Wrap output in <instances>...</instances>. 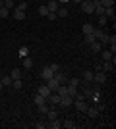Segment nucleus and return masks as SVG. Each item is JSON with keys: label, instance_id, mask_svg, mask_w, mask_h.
I'll use <instances>...</instances> for the list:
<instances>
[{"label": "nucleus", "instance_id": "obj_1", "mask_svg": "<svg viewBox=\"0 0 116 129\" xmlns=\"http://www.w3.org/2000/svg\"><path fill=\"white\" fill-rule=\"evenodd\" d=\"M93 35H95V39H97L101 44H108V33H105V31H97V29H95Z\"/></svg>", "mask_w": 116, "mask_h": 129}, {"label": "nucleus", "instance_id": "obj_2", "mask_svg": "<svg viewBox=\"0 0 116 129\" xmlns=\"http://www.w3.org/2000/svg\"><path fill=\"white\" fill-rule=\"evenodd\" d=\"M93 81H95V83H99V85H101V83H105V81H106V73L103 70H101V71H93Z\"/></svg>", "mask_w": 116, "mask_h": 129}, {"label": "nucleus", "instance_id": "obj_3", "mask_svg": "<svg viewBox=\"0 0 116 129\" xmlns=\"http://www.w3.org/2000/svg\"><path fill=\"white\" fill-rule=\"evenodd\" d=\"M72 102H74V98L70 96V94H64V96H60V102H58V106H62V108H70V106H72Z\"/></svg>", "mask_w": 116, "mask_h": 129}, {"label": "nucleus", "instance_id": "obj_4", "mask_svg": "<svg viewBox=\"0 0 116 129\" xmlns=\"http://www.w3.org/2000/svg\"><path fill=\"white\" fill-rule=\"evenodd\" d=\"M44 85H47V87H49V89H50V92H54L56 89H58V87H60V83H58V81H56L54 77H50V79L47 81V83H44Z\"/></svg>", "mask_w": 116, "mask_h": 129}, {"label": "nucleus", "instance_id": "obj_5", "mask_svg": "<svg viewBox=\"0 0 116 129\" xmlns=\"http://www.w3.org/2000/svg\"><path fill=\"white\" fill-rule=\"evenodd\" d=\"M52 75H54V73L50 71V68H49V66L41 70V79H43V81H49V79H50V77H52Z\"/></svg>", "mask_w": 116, "mask_h": 129}, {"label": "nucleus", "instance_id": "obj_6", "mask_svg": "<svg viewBox=\"0 0 116 129\" xmlns=\"http://www.w3.org/2000/svg\"><path fill=\"white\" fill-rule=\"evenodd\" d=\"M52 77H54V79L56 81H58V83H60V85H64V83H66V81H68V77H66V73H64V71H56V73H54V75H52Z\"/></svg>", "mask_w": 116, "mask_h": 129}, {"label": "nucleus", "instance_id": "obj_7", "mask_svg": "<svg viewBox=\"0 0 116 129\" xmlns=\"http://www.w3.org/2000/svg\"><path fill=\"white\" fill-rule=\"evenodd\" d=\"M72 104L76 106V110H79V112L85 114V110H87V102H85V100H74Z\"/></svg>", "mask_w": 116, "mask_h": 129}, {"label": "nucleus", "instance_id": "obj_8", "mask_svg": "<svg viewBox=\"0 0 116 129\" xmlns=\"http://www.w3.org/2000/svg\"><path fill=\"white\" fill-rule=\"evenodd\" d=\"M47 127H49V129H60V127H62V121H60L58 118H54V119H49Z\"/></svg>", "mask_w": 116, "mask_h": 129}, {"label": "nucleus", "instance_id": "obj_9", "mask_svg": "<svg viewBox=\"0 0 116 129\" xmlns=\"http://www.w3.org/2000/svg\"><path fill=\"white\" fill-rule=\"evenodd\" d=\"M101 68H103V71H105V73H108V71H112L114 70V60H108V62H101Z\"/></svg>", "mask_w": 116, "mask_h": 129}, {"label": "nucleus", "instance_id": "obj_10", "mask_svg": "<svg viewBox=\"0 0 116 129\" xmlns=\"http://www.w3.org/2000/svg\"><path fill=\"white\" fill-rule=\"evenodd\" d=\"M81 10L85 12V14H93L95 4H93V2H81Z\"/></svg>", "mask_w": 116, "mask_h": 129}, {"label": "nucleus", "instance_id": "obj_11", "mask_svg": "<svg viewBox=\"0 0 116 129\" xmlns=\"http://www.w3.org/2000/svg\"><path fill=\"white\" fill-rule=\"evenodd\" d=\"M81 79L85 81V83H93V70H85L83 75H81Z\"/></svg>", "mask_w": 116, "mask_h": 129}, {"label": "nucleus", "instance_id": "obj_12", "mask_svg": "<svg viewBox=\"0 0 116 129\" xmlns=\"http://www.w3.org/2000/svg\"><path fill=\"white\" fill-rule=\"evenodd\" d=\"M47 8H49V12H58V8H60V4H58V0H49V4H47Z\"/></svg>", "mask_w": 116, "mask_h": 129}, {"label": "nucleus", "instance_id": "obj_13", "mask_svg": "<svg viewBox=\"0 0 116 129\" xmlns=\"http://www.w3.org/2000/svg\"><path fill=\"white\" fill-rule=\"evenodd\" d=\"M37 94H41L43 98H49V94H50V89L47 85H43V87H39V91H37Z\"/></svg>", "mask_w": 116, "mask_h": 129}, {"label": "nucleus", "instance_id": "obj_14", "mask_svg": "<svg viewBox=\"0 0 116 129\" xmlns=\"http://www.w3.org/2000/svg\"><path fill=\"white\" fill-rule=\"evenodd\" d=\"M89 46H91V52L97 54V52H101V50H103V46H105V44H101L99 41H95V43H91Z\"/></svg>", "mask_w": 116, "mask_h": 129}, {"label": "nucleus", "instance_id": "obj_15", "mask_svg": "<svg viewBox=\"0 0 116 129\" xmlns=\"http://www.w3.org/2000/svg\"><path fill=\"white\" fill-rule=\"evenodd\" d=\"M12 17H16L17 21H21V19H25L27 16H25V12H21V10H17V8H14V16H12Z\"/></svg>", "mask_w": 116, "mask_h": 129}, {"label": "nucleus", "instance_id": "obj_16", "mask_svg": "<svg viewBox=\"0 0 116 129\" xmlns=\"http://www.w3.org/2000/svg\"><path fill=\"white\" fill-rule=\"evenodd\" d=\"M93 31H95V25H91V23H83V27H81L83 35H89V33H93Z\"/></svg>", "mask_w": 116, "mask_h": 129}, {"label": "nucleus", "instance_id": "obj_17", "mask_svg": "<svg viewBox=\"0 0 116 129\" xmlns=\"http://www.w3.org/2000/svg\"><path fill=\"white\" fill-rule=\"evenodd\" d=\"M99 112H101L99 108H89V106H87V110H85V114H87L89 118H97V116H99Z\"/></svg>", "mask_w": 116, "mask_h": 129}, {"label": "nucleus", "instance_id": "obj_18", "mask_svg": "<svg viewBox=\"0 0 116 129\" xmlns=\"http://www.w3.org/2000/svg\"><path fill=\"white\" fill-rule=\"evenodd\" d=\"M101 56H103V62H108V60L114 58V54H112L110 50H101Z\"/></svg>", "mask_w": 116, "mask_h": 129}, {"label": "nucleus", "instance_id": "obj_19", "mask_svg": "<svg viewBox=\"0 0 116 129\" xmlns=\"http://www.w3.org/2000/svg\"><path fill=\"white\" fill-rule=\"evenodd\" d=\"M105 17H106V19H112V21H114V6H110V8H105Z\"/></svg>", "mask_w": 116, "mask_h": 129}, {"label": "nucleus", "instance_id": "obj_20", "mask_svg": "<svg viewBox=\"0 0 116 129\" xmlns=\"http://www.w3.org/2000/svg\"><path fill=\"white\" fill-rule=\"evenodd\" d=\"M21 62H23V68H25V70H31V68H33V60L29 58V56L21 58Z\"/></svg>", "mask_w": 116, "mask_h": 129}, {"label": "nucleus", "instance_id": "obj_21", "mask_svg": "<svg viewBox=\"0 0 116 129\" xmlns=\"http://www.w3.org/2000/svg\"><path fill=\"white\" fill-rule=\"evenodd\" d=\"M10 77H12V79H21V71H19V68H14V70L10 71Z\"/></svg>", "mask_w": 116, "mask_h": 129}, {"label": "nucleus", "instance_id": "obj_22", "mask_svg": "<svg viewBox=\"0 0 116 129\" xmlns=\"http://www.w3.org/2000/svg\"><path fill=\"white\" fill-rule=\"evenodd\" d=\"M33 102L37 104V106H41V104H44V102H47V98H43L41 94H37V92H35V96H33Z\"/></svg>", "mask_w": 116, "mask_h": 129}, {"label": "nucleus", "instance_id": "obj_23", "mask_svg": "<svg viewBox=\"0 0 116 129\" xmlns=\"http://www.w3.org/2000/svg\"><path fill=\"white\" fill-rule=\"evenodd\" d=\"M54 92H58L60 96H64V94H68V85H66V83H64V85H60V87H58V89H56Z\"/></svg>", "mask_w": 116, "mask_h": 129}, {"label": "nucleus", "instance_id": "obj_24", "mask_svg": "<svg viewBox=\"0 0 116 129\" xmlns=\"http://www.w3.org/2000/svg\"><path fill=\"white\" fill-rule=\"evenodd\" d=\"M10 87H14L16 91H19V89L23 87V83H21V79H12V85Z\"/></svg>", "mask_w": 116, "mask_h": 129}, {"label": "nucleus", "instance_id": "obj_25", "mask_svg": "<svg viewBox=\"0 0 116 129\" xmlns=\"http://www.w3.org/2000/svg\"><path fill=\"white\" fill-rule=\"evenodd\" d=\"M56 16H58V17H66V16H68V8L60 6V8H58V12H56Z\"/></svg>", "mask_w": 116, "mask_h": 129}, {"label": "nucleus", "instance_id": "obj_26", "mask_svg": "<svg viewBox=\"0 0 116 129\" xmlns=\"http://www.w3.org/2000/svg\"><path fill=\"white\" fill-rule=\"evenodd\" d=\"M62 127H66V129H74V127H76V121H72V119H66V121H62Z\"/></svg>", "mask_w": 116, "mask_h": 129}, {"label": "nucleus", "instance_id": "obj_27", "mask_svg": "<svg viewBox=\"0 0 116 129\" xmlns=\"http://www.w3.org/2000/svg\"><path fill=\"white\" fill-rule=\"evenodd\" d=\"M4 8L14 10V8H16V0H4Z\"/></svg>", "mask_w": 116, "mask_h": 129}, {"label": "nucleus", "instance_id": "obj_28", "mask_svg": "<svg viewBox=\"0 0 116 129\" xmlns=\"http://www.w3.org/2000/svg\"><path fill=\"white\" fill-rule=\"evenodd\" d=\"M27 2H25V0H21V2H17V4H16V8H17V10H21V12H25V10H27Z\"/></svg>", "mask_w": 116, "mask_h": 129}, {"label": "nucleus", "instance_id": "obj_29", "mask_svg": "<svg viewBox=\"0 0 116 129\" xmlns=\"http://www.w3.org/2000/svg\"><path fill=\"white\" fill-rule=\"evenodd\" d=\"M97 39H95V35L93 33H89V35H85V44H91V43H95Z\"/></svg>", "mask_w": 116, "mask_h": 129}, {"label": "nucleus", "instance_id": "obj_30", "mask_svg": "<svg viewBox=\"0 0 116 129\" xmlns=\"http://www.w3.org/2000/svg\"><path fill=\"white\" fill-rule=\"evenodd\" d=\"M47 116H49V119H54V118H58V114H56V110H54V108H49Z\"/></svg>", "mask_w": 116, "mask_h": 129}, {"label": "nucleus", "instance_id": "obj_31", "mask_svg": "<svg viewBox=\"0 0 116 129\" xmlns=\"http://www.w3.org/2000/svg\"><path fill=\"white\" fill-rule=\"evenodd\" d=\"M0 83H2V85H4V87H10V85H12V77H10V75L2 77V81H0Z\"/></svg>", "mask_w": 116, "mask_h": 129}, {"label": "nucleus", "instance_id": "obj_32", "mask_svg": "<svg viewBox=\"0 0 116 129\" xmlns=\"http://www.w3.org/2000/svg\"><path fill=\"white\" fill-rule=\"evenodd\" d=\"M0 17H10V10L2 6V8H0Z\"/></svg>", "mask_w": 116, "mask_h": 129}, {"label": "nucleus", "instance_id": "obj_33", "mask_svg": "<svg viewBox=\"0 0 116 129\" xmlns=\"http://www.w3.org/2000/svg\"><path fill=\"white\" fill-rule=\"evenodd\" d=\"M49 102H44V104H41V106H39V112H41V114H47V112H49Z\"/></svg>", "mask_w": 116, "mask_h": 129}, {"label": "nucleus", "instance_id": "obj_34", "mask_svg": "<svg viewBox=\"0 0 116 129\" xmlns=\"http://www.w3.org/2000/svg\"><path fill=\"white\" fill-rule=\"evenodd\" d=\"M39 16H49V8H47V6H41V8H39Z\"/></svg>", "mask_w": 116, "mask_h": 129}, {"label": "nucleus", "instance_id": "obj_35", "mask_svg": "<svg viewBox=\"0 0 116 129\" xmlns=\"http://www.w3.org/2000/svg\"><path fill=\"white\" fill-rule=\"evenodd\" d=\"M99 2L105 6V8H110V6H114V0H99Z\"/></svg>", "mask_w": 116, "mask_h": 129}, {"label": "nucleus", "instance_id": "obj_36", "mask_svg": "<svg viewBox=\"0 0 116 129\" xmlns=\"http://www.w3.org/2000/svg\"><path fill=\"white\" fill-rule=\"evenodd\" d=\"M25 56H29V50L25 48V46H21V48H19V58H25Z\"/></svg>", "mask_w": 116, "mask_h": 129}, {"label": "nucleus", "instance_id": "obj_37", "mask_svg": "<svg viewBox=\"0 0 116 129\" xmlns=\"http://www.w3.org/2000/svg\"><path fill=\"white\" fill-rule=\"evenodd\" d=\"M49 68H50V71H52V73H56V71H60V66H58V64H50Z\"/></svg>", "mask_w": 116, "mask_h": 129}, {"label": "nucleus", "instance_id": "obj_38", "mask_svg": "<svg viewBox=\"0 0 116 129\" xmlns=\"http://www.w3.org/2000/svg\"><path fill=\"white\" fill-rule=\"evenodd\" d=\"M106 21H108V19H106L105 16H99V25H101V27H105V25H106Z\"/></svg>", "mask_w": 116, "mask_h": 129}, {"label": "nucleus", "instance_id": "obj_39", "mask_svg": "<svg viewBox=\"0 0 116 129\" xmlns=\"http://www.w3.org/2000/svg\"><path fill=\"white\" fill-rule=\"evenodd\" d=\"M47 17H49L50 21H54V19H56V17H58V16H56L54 12H49V16H47Z\"/></svg>", "mask_w": 116, "mask_h": 129}, {"label": "nucleus", "instance_id": "obj_40", "mask_svg": "<svg viewBox=\"0 0 116 129\" xmlns=\"http://www.w3.org/2000/svg\"><path fill=\"white\" fill-rule=\"evenodd\" d=\"M35 127H37V129H44V127H47V123H43V121H37V123H35Z\"/></svg>", "mask_w": 116, "mask_h": 129}, {"label": "nucleus", "instance_id": "obj_41", "mask_svg": "<svg viewBox=\"0 0 116 129\" xmlns=\"http://www.w3.org/2000/svg\"><path fill=\"white\" fill-rule=\"evenodd\" d=\"M68 2H72V0H58V4H60V6H66Z\"/></svg>", "mask_w": 116, "mask_h": 129}, {"label": "nucleus", "instance_id": "obj_42", "mask_svg": "<svg viewBox=\"0 0 116 129\" xmlns=\"http://www.w3.org/2000/svg\"><path fill=\"white\" fill-rule=\"evenodd\" d=\"M72 2H77V4H81V2H83V0H72Z\"/></svg>", "mask_w": 116, "mask_h": 129}, {"label": "nucleus", "instance_id": "obj_43", "mask_svg": "<svg viewBox=\"0 0 116 129\" xmlns=\"http://www.w3.org/2000/svg\"><path fill=\"white\" fill-rule=\"evenodd\" d=\"M2 6H4V0H0V8H2Z\"/></svg>", "mask_w": 116, "mask_h": 129}, {"label": "nucleus", "instance_id": "obj_44", "mask_svg": "<svg viewBox=\"0 0 116 129\" xmlns=\"http://www.w3.org/2000/svg\"><path fill=\"white\" fill-rule=\"evenodd\" d=\"M2 89H4V85H2V83H0V91H2Z\"/></svg>", "mask_w": 116, "mask_h": 129}, {"label": "nucleus", "instance_id": "obj_45", "mask_svg": "<svg viewBox=\"0 0 116 129\" xmlns=\"http://www.w3.org/2000/svg\"><path fill=\"white\" fill-rule=\"evenodd\" d=\"M83 2H93V0H83Z\"/></svg>", "mask_w": 116, "mask_h": 129}]
</instances>
